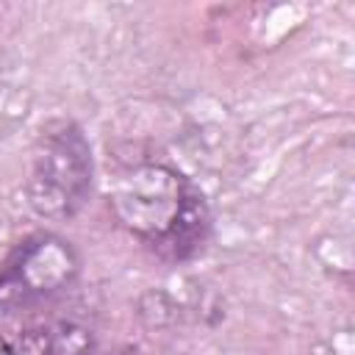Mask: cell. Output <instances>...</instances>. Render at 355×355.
<instances>
[{"mask_svg":"<svg viewBox=\"0 0 355 355\" xmlns=\"http://www.w3.org/2000/svg\"><path fill=\"white\" fill-rule=\"evenodd\" d=\"M111 208L164 261L197 255L211 230L202 194L166 164H139L122 172L111 191Z\"/></svg>","mask_w":355,"mask_h":355,"instance_id":"6da1fadb","label":"cell"},{"mask_svg":"<svg viewBox=\"0 0 355 355\" xmlns=\"http://www.w3.org/2000/svg\"><path fill=\"white\" fill-rule=\"evenodd\" d=\"M92 147L75 122H58L42 130L31 175L25 183L28 205L42 219H72L92 191Z\"/></svg>","mask_w":355,"mask_h":355,"instance_id":"7a4b0ae2","label":"cell"},{"mask_svg":"<svg viewBox=\"0 0 355 355\" xmlns=\"http://www.w3.org/2000/svg\"><path fill=\"white\" fill-rule=\"evenodd\" d=\"M80 275L78 250L55 236L39 233L17 247L0 269V316L28 313L61 297Z\"/></svg>","mask_w":355,"mask_h":355,"instance_id":"3957f363","label":"cell"},{"mask_svg":"<svg viewBox=\"0 0 355 355\" xmlns=\"http://www.w3.org/2000/svg\"><path fill=\"white\" fill-rule=\"evenodd\" d=\"M92 347H94V336L86 324L55 319L28 327L17 338L14 355H89Z\"/></svg>","mask_w":355,"mask_h":355,"instance_id":"277c9868","label":"cell"},{"mask_svg":"<svg viewBox=\"0 0 355 355\" xmlns=\"http://www.w3.org/2000/svg\"><path fill=\"white\" fill-rule=\"evenodd\" d=\"M0 355H14V347L8 341H3V338H0Z\"/></svg>","mask_w":355,"mask_h":355,"instance_id":"5b68a950","label":"cell"},{"mask_svg":"<svg viewBox=\"0 0 355 355\" xmlns=\"http://www.w3.org/2000/svg\"><path fill=\"white\" fill-rule=\"evenodd\" d=\"M105 355H136L133 349H111V352H105Z\"/></svg>","mask_w":355,"mask_h":355,"instance_id":"8992f818","label":"cell"}]
</instances>
